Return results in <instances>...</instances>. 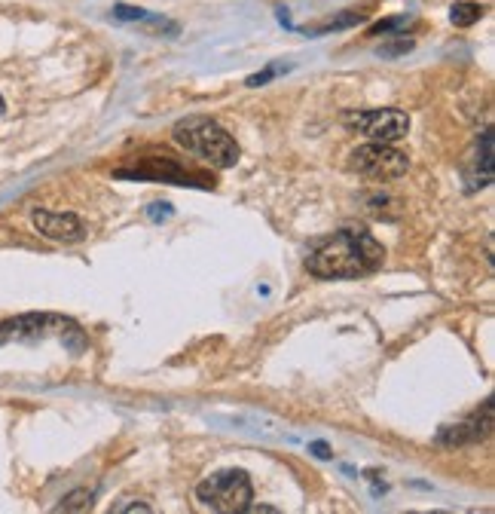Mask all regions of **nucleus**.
Listing matches in <instances>:
<instances>
[{
  "label": "nucleus",
  "instance_id": "1",
  "mask_svg": "<svg viewBox=\"0 0 495 514\" xmlns=\"http://www.w3.org/2000/svg\"><path fill=\"white\" fill-rule=\"evenodd\" d=\"M385 248L367 230H340L306 257V270L318 279H358L382 267Z\"/></svg>",
  "mask_w": 495,
  "mask_h": 514
},
{
  "label": "nucleus",
  "instance_id": "2",
  "mask_svg": "<svg viewBox=\"0 0 495 514\" xmlns=\"http://www.w3.org/2000/svg\"><path fill=\"white\" fill-rule=\"evenodd\" d=\"M175 141L193 153V157L205 160L214 169H233L239 163V144L236 138L208 117H187L175 126Z\"/></svg>",
  "mask_w": 495,
  "mask_h": 514
},
{
  "label": "nucleus",
  "instance_id": "3",
  "mask_svg": "<svg viewBox=\"0 0 495 514\" xmlns=\"http://www.w3.org/2000/svg\"><path fill=\"white\" fill-rule=\"evenodd\" d=\"M196 496L205 508H211L217 514H242V511H251L254 487L245 472L230 469V472H217V475L205 478L196 487Z\"/></svg>",
  "mask_w": 495,
  "mask_h": 514
},
{
  "label": "nucleus",
  "instance_id": "4",
  "mask_svg": "<svg viewBox=\"0 0 495 514\" xmlns=\"http://www.w3.org/2000/svg\"><path fill=\"white\" fill-rule=\"evenodd\" d=\"M46 337H80V328L71 319L62 316H46V313H31V316H16L0 322V346L7 343H37Z\"/></svg>",
  "mask_w": 495,
  "mask_h": 514
},
{
  "label": "nucleus",
  "instance_id": "5",
  "mask_svg": "<svg viewBox=\"0 0 495 514\" xmlns=\"http://www.w3.org/2000/svg\"><path fill=\"white\" fill-rule=\"evenodd\" d=\"M349 169L358 172V175L376 178V181H392V178H401L410 169V160H407V153L395 150L392 144L370 141V144H361L358 150H352Z\"/></svg>",
  "mask_w": 495,
  "mask_h": 514
},
{
  "label": "nucleus",
  "instance_id": "6",
  "mask_svg": "<svg viewBox=\"0 0 495 514\" xmlns=\"http://www.w3.org/2000/svg\"><path fill=\"white\" fill-rule=\"evenodd\" d=\"M346 129L367 135L370 141L379 144H395L401 138H407L410 132V117L398 108H382V111H349L343 117Z\"/></svg>",
  "mask_w": 495,
  "mask_h": 514
},
{
  "label": "nucleus",
  "instance_id": "7",
  "mask_svg": "<svg viewBox=\"0 0 495 514\" xmlns=\"http://www.w3.org/2000/svg\"><path fill=\"white\" fill-rule=\"evenodd\" d=\"M34 221V230L49 239V242H62V245H74V242H83L86 239V227L77 215L71 212H49V209H37L31 215Z\"/></svg>",
  "mask_w": 495,
  "mask_h": 514
},
{
  "label": "nucleus",
  "instance_id": "8",
  "mask_svg": "<svg viewBox=\"0 0 495 514\" xmlns=\"http://www.w3.org/2000/svg\"><path fill=\"white\" fill-rule=\"evenodd\" d=\"M489 432H492V401H486L483 410H477V414H471L468 420L447 426L437 435V441L444 447H462V444H477V441L489 438Z\"/></svg>",
  "mask_w": 495,
  "mask_h": 514
},
{
  "label": "nucleus",
  "instance_id": "9",
  "mask_svg": "<svg viewBox=\"0 0 495 514\" xmlns=\"http://www.w3.org/2000/svg\"><path fill=\"white\" fill-rule=\"evenodd\" d=\"M480 19H483V7L474 4V0H459V4H453V10H450V22L456 28H471Z\"/></svg>",
  "mask_w": 495,
  "mask_h": 514
},
{
  "label": "nucleus",
  "instance_id": "10",
  "mask_svg": "<svg viewBox=\"0 0 495 514\" xmlns=\"http://www.w3.org/2000/svg\"><path fill=\"white\" fill-rule=\"evenodd\" d=\"M92 499H95L92 490H74L55 505V511H86V508H92Z\"/></svg>",
  "mask_w": 495,
  "mask_h": 514
},
{
  "label": "nucleus",
  "instance_id": "11",
  "mask_svg": "<svg viewBox=\"0 0 495 514\" xmlns=\"http://www.w3.org/2000/svg\"><path fill=\"white\" fill-rule=\"evenodd\" d=\"M114 19H120V22H150L153 16L147 13V10H135V7H114Z\"/></svg>",
  "mask_w": 495,
  "mask_h": 514
},
{
  "label": "nucleus",
  "instance_id": "12",
  "mask_svg": "<svg viewBox=\"0 0 495 514\" xmlns=\"http://www.w3.org/2000/svg\"><path fill=\"white\" fill-rule=\"evenodd\" d=\"M404 22H407L404 16H398V19H385V22L373 25V28H370V34H389V31H398V28H401Z\"/></svg>",
  "mask_w": 495,
  "mask_h": 514
},
{
  "label": "nucleus",
  "instance_id": "13",
  "mask_svg": "<svg viewBox=\"0 0 495 514\" xmlns=\"http://www.w3.org/2000/svg\"><path fill=\"white\" fill-rule=\"evenodd\" d=\"M275 77V68H269V71H263V74H254L251 80H248V86H260V83H266V80H272Z\"/></svg>",
  "mask_w": 495,
  "mask_h": 514
},
{
  "label": "nucleus",
  "instance_id": "14",
  "mask_svg": "<svg viewBox=\"0 0 495 514\" xmlns=\"http://www.w3.org/2000/svg\"><path fill=\"white\" fill-rule=\"evenodd\" d=\"M309 450H312V453H315L318 459H330V447H327L324 441H315V444H312Z\"/></svg>",
  "mask_w": 495,
  "mask_h": 514
},
{
  "label": "nucleus",
  "instance_id": "15",
  "mask_svg": "<svg viewBox=\"0 0 495 514\" xmlns=\"http://www.w3.org/2000/svg\"><path fill=\"white\" fill-rule=\"evenodd\" d=\"M114 511H150V505H117Z\"/></svg>",
  "mask_w": 495,
  "mask_h": 514
},
{
  "label": "nucleus",
  "instance_id": "16",
  "mask_svg": "<svg viewBox=\"0 0 495 514\" xmlns=\"http://www.w3.org/2000/svg\"><path fill=\"white\" fill-rule=\"evenodd\" d=\"M0 117H4V98H0Z\"/></svg>",
  "mask_w": 495,
  "mask_h": 514
}]
</instances>
